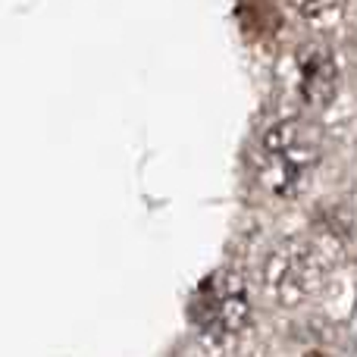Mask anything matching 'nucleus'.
Instances as JSON below:
<instances>
[{
	"label": "nucleus",
	"mask_w": 357,
	"mask_h": 357,
	"mask_svg": "<svg viewBox=\"0 0 357 357\" xmlns=\"http://www.w3.org/2000/svg\"><path fill=\"white\" fill-rule=\"evenodd\" d=\"M266 282L273 291H279V298L298 301L320 282V270H310V251L295 241L289 251L273 257L270 270H266Z\"/></svg>",
	"instance_id": "obj_4"
},
{
	"label": "nucleus",
	"mask_w": 357,
	"mask_h": 357,
	"mask_svg": "<svg viewBox=\"0 0 357 357\" xmlns=\"http://www.w3.org/2000/svg\"><path fill=\"white\" fill-rule=\"evenodd\" d=\"M320 157L317 132L301 119H282L270 126L257 144V182L273 197H295L307 185Z\"/></svg>",
	"instance_id": "obj_1"
},
{
	"label": "nucleus",
	"mask_w": 357,
	"mask_h": 357,
	"mask_svg": "<svg viewBox=\"0 0 357 357\" xmlns=\"http://www.w3.org/2000/svg\"><path fill=\"white\" fill-rule=\"evenodd\" d=\"M307 357H323V354H307Z\"/></svg>",
	"instance_id": "obj_7"
},
{
	"label": "nucleus",
	"mask_w": 357,
	"mask_h": 357,
	"mask_svg": "<svg viewBox=\"0 0 357 357\" xmlns=\"http://www.w3.org/2000/svg\"><path fill=\"white\" fill-rule=\"evenodd\" d=\"M191 320L213 339H229L241 333L251 320V301L238 273L216 270L191 298Z\"/></svg>",
	"instance_id": "obj_2"
},
{
	"label": "nucleus",
	"mask_w": 357,
	"mask_h": 357,
	"mask_svg": "<svg viewBox=\"0 0 357 357\" xmlns=\"http://www.w3.org/2000/svg\"><path fill=\"white\" fill-rule=\"evenodd\" d=\"M289 3L307 19H326L339 10L342 0H289Z\"/></svg>",
	"instance_id": "obj_6"
},
{
	"label": "nucleus",
	"mask_w": 357,
	"mask_h": 357,
	"mask_svg": "<svg viewBox=\"0 0 357 357\" xmlns=\"http://www.w3.org/2000/svg\"><path fill=\"white\" fill-rule=\"evenodd\" d=\"M238 19L248 35L266 38L279 31V6L276 0H238Z\"/></svg>",
	"instance_id": "obj_5"
},
{
	"label": "nucleus",
	"mask_w": 357,
	"mask_h": 357,
	"mask_svg": "<svg viewBox=\"0 0 357 357\" xmlns=\"http://www.w3.org/2000/svg\"><path fill=\"white\" fill-rule=\"evenodd\" d=\"M298 94L310 107H326L335 98L339 88V63L333 50L320 41H310L304 50H298Z\"/></svg>",
	"instance_id": "obj_3"
}]
</instances>
